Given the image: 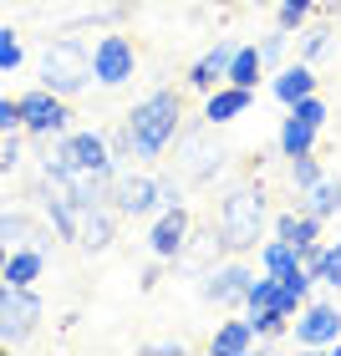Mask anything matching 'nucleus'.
<instances>
[{
    "label": "nucleus",
    "mask_w": 341,
    "mask_h": 356,
    "mask_svg": "<svg viewBox=\"0 0 341 356\" xmlns=\"http://www.w3.org/2000/svg\"><path fill=\"white\" fill-rule=\"evenodd\" d=\"M178 122H184V97L178 92H148L143 102L127 112V143H133L138 158H158L178 138Z\"/></svg>",
    "instance_id": "nucleus-1"
},
{
    "label": "nucleus",
    "mask_w": 341,
    "mask_h": 356,
    "mask_svg": "<svg viewBox=\"0 0 341 356\" xmlns=\"http://www.w3.org/2000/svg\"><path fill=\"white\" fill-rule=\"evenodd\" d=\"M214 229H219V245L224 250H255V239L260 229H265V193L260 188H230L219 199V219H214Z\"/></svg>",
    "instance_id": "nucleus-2"
},
{
    "label": "nucleus",
    "mask_w": 341,
    "mask_h": 356,
    "mask_svg": "<svg viewBox=\"0 0 341 356\" xmlns=\"http://www.w3.org/2000/svg\"><path fill=\"white\" fill-rule=\"evenodd\" d=\"M92 82V51L77 36H61L46 46V56H41V87H51L56 97H72V92H82Z\"/></svg>",
    "instance_id": "nucleus-3"
},
{
    "label": "nucleus",
    "mask_w": 341,
    "mask_h": 356,
    "mask_svg": "<svg viewBox=\"0 0 341 356\" xmlns=\"http://www.w3.org/2000/svg\"><path fill=\"white\" fill-rule=\"evenodd\" d=\"M41 316H46V305H41V296L31 285L0 280V341H6V346L31 341L36 326H41Z\"/></svg>",
    "instance_id": "nucleus-4"
},
{
    "label": "nucleus",
    "mask_w": 341,
    "mask_h": 356,
    "mask_svg": "<svg viewBox=\"0 0 341 356\" xmlns=\"http://www.w3.org/2000/svg\"><path fill=\"white\" fill-rule=\"evenodd\" d=\"M46 168L61 173H112V148L102 133H61L56 153L46 158Z\"/></svg>",
    "instance_id": "nucleus-5"
},
{
    "label": "nucleus",
    "mask_w": 341,
    "mask_h": 356,
    "mask_svg": "<svg viewBox=\"0 0 341 356\" xmlns=\"http://www.w3.org/2000/svg\"><path fill=\"white\" fill-rule=\"evenodd\" d=\"M21 102V127L31 138H56V133H67V97H56L51 87H36V92H26V97H15Z\"/></svg>",
    "instance_id": "nucleus-6"
},
{
    "label": "nucleus",
    "mask_w": 341,
    "mask_h": 356,
    "mask_svg": "<svg viewBox=\"0 0 341 356\" xmlns=\"http://www.w3.org/2000/svg\"><path fill=\"white\" fill-rule=\"evenodd\" d=\"M133 72H138V51H133V41L118 36V31H107V36L92 46V82H102V87H122V82H133Z\"/></svg>",
    "instance_id": "nucleus-7"
},
{
    "label": "nucleus",
    "mask_w": 341,
    "mask_h": 356,
    "mask_svg": "<svg viewBox=\"0 0 341 356\" xmlns=\"http://www.w3.org/2000/svg\"><path fill=\"white\" fill-rule=\"evenodd\" d=\"M112 199H118V214H158V209H168V193L158 178L148 173H127L112 184Z\"/></svg>",
    "instance_id": "nucleus-8"
},
{
    "label": "nucleus",
    "mask_w": 341,
    "mask_h": 356,
    "mask_svg": "<svg viewBox=\"0 0 341 356\" xmlns=\"http://www.w3.org/2000/svg\"><path fill=\"white\" fill-rule=\"evenodd\" d=\"M296 341L301 346H336L341 341V311L326 300H306L301 311H296Z\"/></svg>",
    "instance_id": "nucleus-9"
},
{
    "label": "nucleus",
    "mask_w": 341,
    "mask_h": 356,
    "mask_svg": "<svg viewBox=\"0 0 341 356\" xmlns=\"http://www.w3.org/2000/svg\"><path fill=\"white\" fill-rule=\"evenodd\" d=\"M148 250L158 254V260H178V254L189 250V209H184V204L158 209L153 234H148Z\"/></svg>",
    "instance_id": "nucleus-10"
},
{
    "label": "nucleus",
    "mask_w": 341,
    "mask_h": 356,
    "mask_svg": "<svg viewBox=\"0 0 341 356\" xmlns=\"http://www.w3.org/2000/svg\"><path fill=\"white\" fill-rule=\"evenodd\" d=\"M250 280H255V270H245V265H214V270L204 275V300H219V305H245Z\"/></svg>",
    "instance_id": "nucleus-11"
},
{
    "label": "nucleus",
    "mask_w": 341,
    "mask_h": 356,
    "mask_svg": "<svg viewBox=\"0 0 341 356\" xmlns=\"http://www.w3.org/2000/svg\"><path fill=\"white\" fill-rule=\"evenodd\" d=\"M178 173L189 178V184H204V178H214L219 173V148H209V133H189V138H178Z\"/></svg>",
    "instance_id": "nucleus-12"
},
{
    "label": "nucleus",
    "mask_w": 341,
    "mask_h": 356,
    "mask_svg": "<svg viewBox=\"0 0 341 356\" xmlns=\"http://www.w3.org/2000/svg\"><path fill=\"white\" fill-rule=\"evenodd\" d=\"M250 112V87H235V82H219L214 92H204V122L219 127V122H235Z\"/></svg>",
    "instance_id": "nucleus-13"
},
{
    "label": "nucleus",
    "mask_w": 341,
    "mask_h": 356,
    "mask_svg": "<svg viewBox=\"0 0 341 356\" xmlns=\"http://www.w3.org/2000/svg\"><path fill=\"white\" fill-rule=\"evenodd\" d=\"M230 56H235V41H214V51H204L189 67V87L193 92H214L224 82V72H230Z\"/></svg>",
    "instance_id": "nucleus-14"
},
{
    "label": "nucleus",
    "mask_w": 341,
    "mask_h": 356,
    "mask_svg": "<svg viewBox=\"0 0 341 356\" xmlns=\"http://www.w3.org/2000/svg\"><path fill=\"white\" fill-rule=\"evenodd\" d=\"M112 234H118V214L112 209H82V229H77V245L82 250H107L112 245Z\"/></svg>",
    "instance_id": "nucleus-15"
},
{
    "label": "nucleus",
    "mask_w": 341,
    "mask_h": 356,
    "mask_svg": "<svg viewBox=\"0 0 341 356\" xmlns=\"http://www.w3.org/2000/svg\"><path fill=\"white\" fill-rule=\"evenodd\" d=\"M41 270H46V254H41L36 245H21V250L6 254V265H0V280H10V285H36Z\"/></svg>",
    "instance_id": "nucleus-16"
},
{
    "label": "nucleus",
    "mask_w": 341,
    "mask_h": 356,
    "mask_svg": "<svg viewBox=\"0 0 341 356\" xmlns=\"http://www.w3.org/2000/svg\"><path fill=\"white\" fill-rule=\"evenodd\" d=\"M316 92V72H311V61H290V67H280V76H275V97L290 107V102H301V97H311Z\"/></svg>",
    "instance_id": "nucleus-17"
},
{
    "label": "nucleus",
    "mask_w": 341,
    "mask_h": 356,
    "mask_svg": "<svg viewBox=\"0 0 341 356\" xmlns=\"http://www.w3.org/2000/svg\"><path fill=\"white\" fill-rule=\"evenodd\" d=\"M209 351H214V356H245V351H255V326H250V321H224V326L214 331V341H209Z\"/></svg>",
    "instance_id": "nucleus-18"
},
{
    "label": "nucleus",
    "mask_w": 341,
    "mask_h": 356,
    "mask_svg": "<svg viewBox=\"0 0 341 356\" xmlns=\"http://www.w3.org/2000/svg\"><path fill=\"white\" fill-rule=\"evenodd\" d=\"M0 239H6L10 250H21V245L46 250V229H41L31 214H0Z\"/></svg>",
    "instance_id": "nucleus-19"
},
{
    "label": "nucleus",
    "mask_w": 341,
    "mask_h": 356,
    "mask_svg": "<svg viewBox=\"0 0 341 356\" xmlns=\"http://www.w3.org/2000/svg\"><path fill=\"white\" fill-rule=\"evenodd\" d=\"M275 234L290 239L296 250H306V245H316V239H321V219H316V214H306V209H301V214L290 209V214L275 219Z\"/></svg>",
    "instance_id": "nucleus-20"
},
{
    "label": "nucleus",
    "mask_w": 341,
    "mask_h": 356,
    "mask_svg": "<svg viewBox=\"0 0 341 356\" xmlns=\"http://www.w3.org/2000/svg\"><path fill=\"white\" fill-rule=\"evenodd\" d=\"M260 72H265V56H260V46H235V56H230V72H224V82H235V87H250V92H255Z\"/></svg>",
    "instance_id": "nucleus-21"
},
{
    "label": "nucleus",
    "mask_w": 341,
    "mask_h": 356,
    "mask_svg": "<svg viewBox=\"0 0 341 356\" xmlns=\"http://www.w3.org/2000/svg\"><path fill=\"white\" fill-rule=\"evenodd\" d=\"M316 133L321 127H311V122H301L296 112L280 122V153L285 158H301V153H316Z\"/></svg>",
    "instance_id": "nucleus-22"
},
{
    "label": "nucleus",
    "mask_w": 341,
    "mask_h": 356,
    "mask_svg": "<svg viewBox=\"0 0 341 356\" xmlns=\"http://www.w3.org/2000/svg\"><path fill=\"white\" fill-rule=\"evenodd\" d=\"M301 265V250L290 245V239H265V245H260V270H270V275H285V270H296Z\"/></svg>",
    "instance_id": "nucleus-23"
},
{
    "label": "nucleus",
    "mask_w": 341,
    "mask_h": 356,
    "mask_svg": "<svg viewBox=\"0 0 341 356\" xmlns=\"http://www.w3.org/2000/svg\"><path fill=\"white\" fill-rule=\"evenodd\" d=\"M341 209V178H321V184L306 188V214H316V219H326Z\"/></svg>",
    "instance_id": "nucleus-24"
},
{
    "label": "nucleus",
    "mask_w": 341,
    "mask_h": 356,
    "mask_svg": "<svg viewBox=\"0 0 341 356\" xmlns=\"http://www.w3.org/2000/svg\"><path fill=\"white\" fill-rule=\"evenodd\" d=\"M311 15H316V0H280V6H275V26L280 31H301Z\"/></svg>",
    "instance_id": "nucleus-25"
},
{
    "label": "nucleus",
    "mask_w": 341,
    "mask_h": 356,
    "mask_svg": "<svg viewBox=\"0 0 341 356\" xmlns=\"http://www.w3.org/2000/svg\"><path fill=\"white\" fill-rule=\"evenodd\" d=\"M245 321L255 326V336H280L290 316H285V311H275V305H250V316H245Z\"/></svg>",
    "instance_id": "nucleus-26"
},
{
    "label": "nucleus",
    "mask_w": 341,
    "mask_h": 356,
    "mask_svg": "<svg viewBox=\"0 0 341 356\" xmlns=\"http://www.w3.org/2000/svg\"><path fill=\"white\" fill-rule=\"evenodd\" d=\"M296 36H301V61H316V56H326V46H331V26H301Z\"/></svg>",
    "instance_id": "nucleus-27"
},
{
    "label": "nucleus",
    "mask_w": 341,
    "mask_h": 356,
    "mask_svg": "<svg viewBox=\"0 0 341 356\" xmlns=\"http://www.w3.org/2000/svg\"><path fill=\"white\" fill-rule=\"evenodd\" d=\"M290 184H296L301 193H306V188H311V184H321V163H316V158H311V153H301V158H290Z\"/></svg>",
    "instance_id": "nucleus-28"
},
{
    "label": "nucleus",
    "mask_w": 341,
    "mask_h": 356,
    "mask_svg": "<svg viewBox=\"0 0 341 356\" xmlns=\"http://www.w3.org/2000/svg\"><path fill=\"white\" fill-rule=\"evenodd\" d=\"M26 61V51H21V36H15L10 26H0V72H15Z\"/></svg>",
    "instance_id": "nucleus-29"
},
{
    "label": "nucleus",
    "mask_w": 341,
    "mask_h": 356,
    "mask_svg": "<svg viewBox=\"0 0 341 356\" xmlns=\"http://www.w3.org/2000/svg\"><path fill=\"white\" fill-rule=\"evenodd\" d=\"M290 112H296L301 122H311V127H321V122L331 118V112H326V102H321L316 92H311V97H301V102H290Z\"/></svg>",
    "instance_id": "nucleus-30"
},
{
    "label": "nucleus",
    "mask_w": 341,
    "mask_h": 356,
    "mask_svg": "<svg viewBox=\"0 0 341 356\" xmlns=\"http://www.w3.org/2000/svg\"><path fill=\"white\" fill-rule=\"evenodd\" d=\"M316 285H336L341 290V239L336 245H326V265H321V280Z\"/></svg>",
    "instance_id": "nucleus-31"
},
{
    "label": "nucleus",
    "mask_w": 341,
    "mask_h": 356,
    "mask_svg": "<svg viewBox=\"0 0 341 356\" xmlns=\"http://www.w3.org/2000/svg\"><path fill=\"white\" fill-rule=\"evenodd\" d=\"M15 127H21V102H15V97H0V138L15 133Z\"/></svg>",
    "instance_id": "nucleus-32"
},
{
    "label": "nucleus",
    "mask_w": 341,
    "mask_h": 356,
    "mask_svg": "<svg viewBox=\"0 0 341 356\" xmlns=\"http://www.w3.org/2000/svg\"><path fill=\"white\" fill-rule=\"evenodd\" d=\"M285 36H290V31H280V26H275L270 36L260 41V56H265V61H280V56H285Z\"/></svg>",
    "instance_id": "nucleus-33"
},
{
    "label": "nucleus",
    "mask_w": 341,
    "mask_h": 356,
    "mask_svg": "<svg viewBox=\"0 0 341 356\" xmlns=\"http://www.w3.org/2000/svg\"><path fill=\"white\" fill-rule=\"evenodd\" d=\"M15 163H21V138L6 133V148H0V168H15Z\"/></svg>",
    "instance_id": "nucleus-34"
},
{
    "label": "nucleus",
    "mask_w": 341,
    "mask_h": 356,
    "mask_svg": "<svg viewBox=\"0 0 341 356\" xmlns=\"http://www.w3.org/2000/svg\"><path fill=\"white\" fill-rule=\"evenodd\" d=\"M6 254H10V245H6V239H0V265H6Z\"/></svg>",
    "instance_id": "nucleus-35"
},
{
    "label": "nucleus",
    "mask_w": 341,
    "mask_h": 356,
    "mask_svg": "<svg viewBox=\"0 0 341 356\" xmlns=\"http://www.w3.org/2000/svg\"><path fill=\"white\" fill-rule=\"evenodd\" d=\"M250 6H270V0H250Z\"/></svg>",
    "instance_id": "nucleus-36"
}]
</instances>
